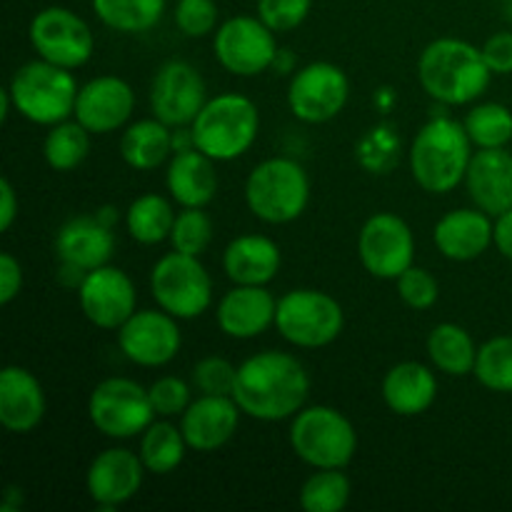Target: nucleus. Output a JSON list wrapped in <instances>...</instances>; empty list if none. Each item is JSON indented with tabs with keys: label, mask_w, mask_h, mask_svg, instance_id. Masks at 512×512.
<instances>
[{
	"label": "nucleus",
	"mask_w": 512,
	"mask_h": 512,
	"mask_svg": "<svg viewBox=\"0 0 512 512\" xmlns=\"http://www.w3.org/2000/svg\"><path fill=\"white\" fill-rule=\"evenodd\" d=\"M233 398L243 415L260 423L293 420L308 405L310 375L295 355L263 350L238 365Z\"/></svg>",
	"instance_id": "obj_1"
},
{
	"label": "nucleus",
	"mask_w": 512,
	"mask_h": 512,
	"mask_svg": "<svg viewBox=\"0 0 512 512\" xmlns=\"http://www.w3.org/2000/svg\"><path fill=\"white\" fill-rule=\"evenodd\" d=\"M493 70L478 45L460 38H438L418 58L420 88L440 105L478 103L490 88Z\"/></svg>",
	"instance_id": "obj_2"
},
{
	"label": "nucleus",
	"mask_w": 512,
	"mask_h": 512,
	"mask_svg": "<svg viewBox=\"0 0 512 512\" xmlns=\"http://www.w3.org/2000/svg\"><path fill=\"white\" fill-rule=\"evenodd\" d=\"M473 148V140L460 120L450 115H435L415 133L410 143V175L425 193H453L460 183H465Z\"/></svg>",
	"instance_id": "obj_3"
},
{
	"label": "nucleus",
	"mask_w": 512,
	"mask_h": 512,
	"mask_svg": "<svg viewBox=\"0 0 512 512\" xmlns=\"http://www.w3.org/2000/svg\"><path fill=\"white\" fill-rule=\"evenodd\" d=\"M193 143L215 163H233L255 145L260 133L258 105L240 93L208 98L190 125Z\"/></svg>",
	"instance_id": "obj_4"
},
{
	"label": "nucleus",
	"mask_w": 512,
	"mask_h": 512,
	"mask_svg": "<svg viewBox=\"0 0 512 512\" xmlns=\"http://www.w3.org/2000/svg\"><path fill=\"white\" fill-rule=\"evenodd\" d=\"M8 90L20 118L50 128L73 118L80 85L73 70L38 58L15 70Z\"/></svg>",
	"instance_id": "obj_5"
},
{
	"label": "nucleus",
	"mask_w": 512,
	"mask_h": 512,
	"mask_svg": "<svg viewBox=\"0 0 512 512\" xmlns=\"http://www.w3.org/2000/svg\"><path fill=\"white\" fill-rule=\"evenodd\" d=\"M310 178L293 158H268L255 165L245 180V205L268 225L295 223L308 210Z\"/></svg>",
	"instance_id": "obj_6"
},
{
	"label": "nucleus",
	"mask_w": 512,
	"mask_h": 512,
	"mask_svg": "<svg viewBox=\"0 0 512 512\" xmlns=\"http://www.w3.org/2000/svg\"><path fill=\"white\" fill-rule=\"evenodd\" d=\"M290 448L313 470L348 468L358 453V433L333 405H305L290 423Z\"/></svg>",
	"instance_id": "obj_7"
},
{
	"label": "nucleus",
	"mask_w": 512,
	"mask_h": 512,
	"mask_svg": "<svg viewBox=\"0 0 512 512\" xmlns=\"http://www.w3.org/2000/svg\"><path fill=\"white\" fill-rule=\"evenodd\" d=\"M345 310L340 300L315 288L288 290L278 298L275 330L285 343L303 350H320L343 335Z\"/></svg>",
	"instance_id": "obj_8"
},
{
	"label": "nucleus",
	"mask_w": 512,
	"mask_h": 512,
	"mask_svg": "<svg viewBox=\"0 0 512 512\" xmlns=\"http://www.w3.org/2000/svg\"><path fill=\"white\" fill-rule=\"evenodd\" d=\"M155 305L178 320H195L213 305V278L198 255L165 253L150 270Z\"/></svg>",
	"instance_id": "obj_9"
},
{
	"label": "nucleus",
	"mask_w": 512,
	"mask_h": 512,
	"mask_svg": "<svg viewBox=\"0 0 512 512\" xmlns=\"http://www.w3.org/2000/svg\"><path fill=\"white\" fill-rule=\"evenodd\" d=\"M88 418L105 438L130 440L143 435L158 415H155L145 385L113 375V378L100 380L90 393Z\"/></svg>",
	"instance_id": "obj_10"
},
{
	"label": "nucleus",
	"mask_w": 512,
	"mask_h": 512,
	"mask_svg": "<svg viewBox=\"0 0 512 512\" xmlns=\"http://www.w3.org/2000/svg\"><path fill=\"white\" fill-rule=\"evenodd\" d=\"M258 15H235L213 33L215 60L238 78H255L273 68L280 45Z\"/></svg>",
	"instance_id": "obj_11"
},
{
	"label": "nucleus",
	"mask_w": 512,
	"mask_h": 512,
	"mask_svg": "<svg viewBox=\"0 0 512 512\" xmlns=\"http://www.w3.org/2000/svg\"><path fill=\"white\" fill-rule=\"evenodd\" d=\"M350 98V80L340 65L313 60L290 75L288 108L300 123L323 125L338 118Z\"/></svg>",
	"instance_id": "obj_12"
},
{
	"label": "nucleus",
	"mask_w": 512,
	"mask_h": 512,
	"mask_svg": "<svg viewBox=\"0 0 512 512\" xmlns=\"http://www.w3.org/2000/svg\"><path fill=\"white\" fill-rule=\"evenodd\" d=\"M28 38L38 58L68 70L83 68L95 50L90 25L75 10L63 5H50L35 13L30 20Z\"/></svg>",
	"instance_id": "obj_13"
},
{
	"label": "nucleus",
	"mask_w": 512,
	"mask_h": 512,
	"mask_svg": "<svg viewBox=\"0 0 512 512\" xmlns=\"http://www.w3.org/2000/svg\"><path fill=\"white\" fill-rule=\"evenodd\" d=\"M208 103L203 73L188 60H165L150 80V113L170 128H188Z\"/></svg>",
	"instance_id": "obj_14"
},
{
	"label": "nucleus",
	"mask_w": 512,
	"mask_h": 512,
	"mask_svg": "<svg viewBox=\"0 0 512 512\" xmlns=\"http://www.w3.org/2000/svg\"><path fill=\"white\" fill-rule=\"evenodd\" d=\"M360 265L378 280H398L415 265V235L395 213H375L358 235Z\"/></svg>",
	"instance_id": "obj_15"
},
{
	"label": "nucleus",
	"mask_w": 512,
	"mask_h": 512,
	"mask_svg": "<svg viewBox=\"0 0 512 512\" xmlns=\"http://www.w3.org/2000/svg\"><path fill=\"white\" fill-rule=\"evenodd\" d=\"M118 348L138 368H163L183 348L178 318L163 308L135 310L118 330Z\"/></svg>",
	"instance_id": "obj_16"
},
{
	"label": "nucleus",
	"mask_w": 512,
	"mask_h": 512,
	"mask_svg": "<svg viewBox=\"0 0 512 512\" xmlns=\"http://www.w3.org/2000/svg\"><path fill=\"white\" fill-rule=\"evenodd\" d=\"M80 313L100 330H118L138 310V290L123 268L100 265L78 285Z\"/></svg>",
	"instance_id": "obj_17"
},
{
	"label": "nucleus",
	"mask_w": 512,
	"mask_h": 512,
	"mask_svg": "<svg viewBox=\"0 0 512 512\" xmlns=\"http://www.w3.org/2000/svg\"><path fill=\"white\" fill-rule=\"evenodd\" d=\"M145 465L138 453L128 448H108L93 458L85 473V488L95 508L113 510L130 503L140 493Z\"/></svg>",
	"instance_id": "obj_18"
},
{
	"label": "nucleus",
	"mask_w": 512,
	"mask_h": 512,
	"mask_svg": "<svg viewBox=\"0 0 512 512\" xmlns=\"http://www.w3.org/2000/svg\"><path fill=\"white\" fill-rule=\"evenodd\" d=\"M135 110V90L120 75H98L80 85L73 118L93 135L125 128Z\"/></svg>",
	"instance_id": "obj_19"
},
{
	"label": "nucleus",
	"mask_w": 512,
	"mask_h": 512,
	"mask_svg": "<svg viewBox=\"0 0 512 512\" xmlns=\"http://www.w3.org/2000/svg\"><path fill=\"white\" fill-rule=\"evenodd\" d=\"M240 405L233 395H200L180 415L188 448L195 453H215L235 438L240 425Z\"/></svg>",
	"instance_id": "obj_20"
},
{
	"label": "nucleus",
	"mask_w": 512,
	"mask_h": 512,
	"mask_svg": "<svg viewBox=\"0 0 512 512\" xmlns=\"http://www.w3.org/2000/svg\"><path fill=\"white\" fill-rule=\"evenodd\" d=\"M115 228L98 215H75L60 225L55 235V258L60 265L90 273V270L108 265L115 253Z\"/></svg>",
	"instance_id": "obj_21"
},
{
	"label": "nucleus",
	"mask_w": 512,
	"mask_h": 512,
	"mask_svg": "<svg viewBox=\"0 0 512 512\" xmlns=\"http://www.w3.org/2000/svg\"><path fill=\"white\" fill-rule=\"evenodd\" d=\"M278 298L268 285H235L215 308L220 333L233 340H253L275 325Z\"/></svg>",
	"instance_id": "obj_22"
},
{
	"label": "nucleus",
	"mask_w": 512,
	"mask_h": 512,
	"mask_svg": "<svg viewBox=\"0 0 512 512\" xmlns=\"http://www.w3.org/2000/svg\"><path fill=\"white\" fill-rule=\"evenodd\" d=\"M433 243L453 263H473L493 245V215L480 208H455L433 228Z\"/></svg>",
	"instance_id": "obj_23"
},
{
	"label": "nucleus",
	"mask_w": 512,
	"mask_h": 512,
	"mask_svg": "<svg viewBox=\"0 0 512 512\" xmlns=\"http://www.w3.org/2000/svg\"><path fill=\"white\" fill-rule=\"evenodd\" d=\"M48 400L40 380L20 365H5L0 373V425L8 433L28 435L43 423Z\"/></svg>",
	"instance_id": "obj_24"
},
{
	"label": "nucleus",
	"mask_w": 512,
	"mask_h": 512,
	"mask_svg": "<svg viewBox=\"0 0 512 512\" xmlns=\"http://www.w3.org/2000/svg\"><path fill=\"white\" fill-rule=\"evenodd\" d=\"M465 190L475 208L488 215L512 210V153L508 148H485L473 153L465 175Z\"/></svg>",
	"instance_id": "obj_25"
},
{
	"label": "nucleus",
	"mask_w": 512,
	"mask_h": 512,
	"mask_svg": "<svg viewBox=\"0 0 512 512\" xmlns=\"http://www.w3.org/2000/svg\"><path fill=\"white\" fill-rule=\"evenodd\" d=\"M380 395L390 413L400 418H418L438 400V375L418 360H405L385 373Z\"/></svg>",
	"instance_id": "obj_26"
},
{
	"label": "nucleus",
	"mask_w": 512,
	"mask_h": 512,
	"mask_svg": "<svg viewBox=\"0 0 512 512\" xmlns=\"http://www.w3.org/2000/svg\"><path fill=\"white\" fill-rule=\"evenodd\" d=\"M280 265V245L268 235H238L223 250V273L233 285H270L278 278Z\"/></svg>",
	"instance_id": "obj_27"
},
{
	"label": "nucleus",
	"mask_w": 512,
	"mask_h": 512,
	"mask_svg": "<svg viewBox=\"0 0 512 512\" xmlns=\"http://www.w3.org/2000/svg\"><path fill=\"white\" fill-rule=\"evenodd\" d=\"M218 173H215V160L200 153L198 148L173 153L165 170V188L170 200L180 208H205L218 195Z\"/></svg>",
	"instance_id": "obj_28"
},
{
	"label": "nucleus",
	"mask_w": 512,
	"mask_h": 512,
	"mask_svg": "<svg viewBox=\"0 0 512 512\" xmlns=\"http://www.w3.org/2000/svg\"><path fill=\"white\" fill-rule=\"evenodd\" d=\"M120 158L138 173H150L173 158V128L163 120L143 118L120 135Z\"/></svg>",
	"instance_id": "obj_29"
},
{
	"label": "nucleus",
	"mask_w": 512,
	"mask_h": 512,
	"mask_svg": "<svg viewBox=\"0 0 512 512\" xmlns=\"http://www.w3.org/2000/svg\"><path fill=\"white\" fill-rule=\"evenodd\" d=\"M428 358L438 373L450 378L473 375L478 345L473 335L458 323H440L428 335Z\"/></svg>",
	"instance_id": "obj_30"
},
{
	"label": "nucleus",
	"mask_w": 512,
	"mask_h": 512,
	"mask_svg": "<svg viewBox=\"0 0 512 512\" xmlns=\"http://www.w3.org/2000/svg\"><path fill=\"white\" fill-rule=\"evenodd\" d=\"M175 208L165 195L160 193H145L138 195L133 203L128 205L123 215L125 230L130 238L140 245H160L170 240V230L175 223Z\"/></svg>",
	"instance_id": "obj_31"
},
{
	"label": "nucleus",
	"mask_w": 512,
	"mask_h": 512,
	"mask_svg": "<svg viewBox=\"0 0 512 512\" xmlns=\"http://www.w3.org/2000/svg\"><path fill=\"white\" fill-rule=\"evenodd\" d=\"M188 440H185L180 425L170 418H160L150 423V428L140 435V460L145 470L153 475H170L183 465L188 453Z\"/></svg>",
	"instance_id": "obj_32"
},
{
	"label": "nucleus",
	"mask_w": 512,
	"mask_h": 512,
	"mask_svg": "<svg viewBox=\"0 0 512 512\" xmlns=\"http://www.w3.org/2000/svg\"><path fill=\"white\" fill-rule=\"evenodd\" d=\"M90 5L105 28L125 35L148 33L165 13V0H90Z\"/></svg>",
	"instance_id": "obj_33"
},
{
	"label": "nucleus",
	"mask_w": 512,
	"mask_h": 512,
	"mask_svg": "<svg viewBox=\"0 0 512 512\" xmlns=\"http://www.w3.org/2000/svg\"><path fill=\"white\" fill-rule=\"evenodd\" d=\"M90 135L93 133L75 118L50 125L43 140V158L48 168L58 170V173H70V170L80 168L90 153Z\"/></svg>",
	"instance_id": "obj_34"
},
{
	"label": "nucleus",
	"mask_w": 512,
	"mask_h": 512,
	"mask_svg": "<svg viewBox=\"0 0 512 512\" xmlns=\"http://www.w3.org/2000/svg\"><path fill=\"white\" fill-rule=\"evenodd\" d=\"M403 138L390 123H375L355 143V160L370 175H388L398 168Z\"/></svg>",
	"instance_id": "obj_35"
},
{
	"label": "nucleus",
	"mask_w": 512,
	"mask_h": 512,
	"mask_svg": "<svg viewBox=\"0 0 512 512\" xmlns=\"http://www.w3.org/2000/svg\"><path fill=\"white\" fill-rule=\"evenodd\" d=\"M463 125L478 150L508 148L512 143V110L503 103H475Z\"/></svg>",
	"instance_id": "obj_36"
},
{
	"label": "nucleus",
	"mask_w": 512,
	"mask_h": 512,
	"mask_svg": "<svg viewBox=\"0 0 512 512\" xmlns=\"http://www.w3.org/2000/svg\"><path fill=\"white\" fill-rule=\"evenodd\" d=\"M350 485L343 468L315 470L300 488V508L305 512H340L348 508Z\"/></svg>",
	"instance_id": "obj_37"
},
{
	"label": "nucleus",
	"mask_w": 512,
	"mask_h": 512,
	"mask_svg": "<svg viewBox=\"0 0 512 512\" xmlns=\"http://www.w3.org/2000/svg\"><path fill=\"white\" fill-rule=\"evenodd\" d=\"M473 375L490 393L512 395V335H495L480 345Z\"/></svg>",
	"instance_id": "obj_38"
},
{
	"label": "nucleus",
	"mask_w": 512,
	"mask_h": 512,
	"mask_svg": "<svg viewBox=\"0 0 512 512\" xmlns=\"http://www.w3.org/2000/svg\"><path fill=\"white\" fill-rule=\"evenodd\" d=\"M210 243H213V220L205 213V208H180L170 230L173 250L200 258L210 248Z\"/></svg>",
	"instance_id": "obj_39"
},
{
	"label": "nucleus",
	"mask_w": 512,
	"mask_h": 512,
	"mask_svg": "<svg viewBox=\"0 0 512 512\" xmlns=\"http://www.w3.org/2000/svg\"><path fill=\"white\" fill-rule=\"evenodd\" d=\"M235 378H238V365L220 355L200 358L190 373V383L200 395H233Z\"/></svg>",
	"instance_id": "obj_40"
},
{
	"label": "nucleus",
	"mask_w": 512,
	"mask_h": 512,
	"mask_svg": "<svg viewBox=\"0 0 512 512\" xmlns=\"http://www.w3.org/2000/svg\"><path fill=\"white\" fill-rule=\"evenodd\" d=\"M150 403L158 418H180L193 403V385L178 375H163L148 388Z\"/></svg>",
	"instance_id": "obj_41"
},
{
	"label": "nucleus",
	"mask_w": 512,
	"mask_h": 512,
	"mask_svg": "<svg viewBox=\"0 0 512 512\" xmlns=\"http://www.w3.org/2000/svg\"><path fill=\"white\" fill-rule=\"evenodd\" d=\"M398 295L410 310H430L440 298V283L428 268L410 265L398 280Z\"/></svg>",
	"instance_id": "obj_42"
},
{
	"label": "nucleus",
	"mask_w": 512,
	"mask_h": 512,
	"mask_svg": "<svg viewBox=\"0 0 512 512\" xmlns=\"http://www.w3.org/2000/svg\"><path fill=\"white\" fill-rule=\"evenodd\" d=\"M173 18L185 38H205L218 30V5L215 0H178Z\"/></svg>",
	"instance_id": "obj_43"
},
{
	"label": "nucleus",
	"mask_w": 512,
	"mask_h": 512,
	"mask_svg": "<svg viewBox=\"0 0 512 512\" xmlns=\"http://www.w3.org/2000/svg\"><path fill=\"white\" fill-rule=\"evenodd\" d=\"M313 0H258V18L275 33L300 28L310 15Z\"/></svg>",
	"instance_id": "obj_44"
},
{
	"label": "nucleus",
	"mask_w": 512,
	"mask_h": 512,
	"mask_svg": "<svg viewBox=\"0 0 512 512\" xmlns=\"http://www.w3.org/2000/svg\"><path fill=\"white\" fill-rule=\"evenodd\" d=\"M483 58L493 75H512V33L500 30L483 43Z\"/></svg>",
	"instance_id": "obj_45"
},
{
	"label": "nucleus",
	"mask_w": 512,
	"mask_h": 512,
	"mask_svg": "<svg viewBox=\"0 0 512 512\" xmlns=\"http://www.w3.org/2000/svg\"><path fill=\"white\" fill-rule=\"evenodd\" d=\"M23 290V265L13 253H0V305H10Z\"/></svg>",
	"instance_id": "obj_46"
},
{
	"label": "nucleus",
	"mask_w": 512,
	"mask_h": 512,
	"mask_svg": "<svg viewBox=\"0 0 512 512\" xmlns=\"http://www.w3.org/2000/svg\"><path fill=\"white\" fill-rule=\"evenodd\" d=\"M20 213V203H18V193H15L13 183L8 178L0 180V230L8 233L13 228L15 218Z\"/></svg>",
	"instance_id": "obj_47"
},
{
	"label": "nucleus",
	"mask_w": 512,
	"mask_h": 512,
	"mask_svg": "<svg viewBox=\"0 0 512 512\" xmlns=\"http://www.w3.org/2000/svg\"><path fill=\"white\" fill-rule=\"evenodd\" d=\"M493 245L505 260L512 263V210H505L493 218Z\"/></svg>",
	"instance_id": "obj_48"
},
{
	"label": "nucleus",
	"mask_w": 512,
	"mask_h": 512,
	"mask_svg": "<svg viewBox=\"0 0 512 512\" xmlns=\"http://www.w3.org/2000/svg\"><path fill=\"white\" fill-rule=\"evenodd\" d=\"M273 70L280 75H293L295 70V53L290 48H280L278 55H275V63H273Z\"/></svg>",
	"instance_id": "obj_49"
},
{
	"label": "nucleus",
	"mask_w": 512,
	"mask_h": 512,
	"mask_svg": "<svg viewBox=\"0 0 512 512\" xmlns=\"http://www.w3.org/2000/svg\"><path fill=\"white\" fill-rule=\"evenodd\" d=\"M20 505H23V488H18V485H8L3 493V503H0V510L3 512H15L20 510Z\"/></svg>",
	"instance_id": "obj_50"
},
{
	"label": "nucleus",
	"mask_w": 512,
	"mask_h": 512,
	"mask_svg": "<svg viewBox=\"0 0 512 512\" xmlns=\"http://www.w3.org/2000/svg\"><path fill=\"white\" fill-rule=\"evenodd\" d=\"M373 103L380 113H388V110H393L395 105V90L388 88V85H383V88H378L373 93Z\"/></svg>",
	"instance_id": "obj_51"
},
{
	"label": "nucleus",
	"mask_w": 512,
	"mask_h": 512,
	"mask_svg": "<svg viewBox=\"0 0 512 512\" xmlns=\"http://www.w3.org/2000/svg\"><path fill=\"white\" fill-rule=\"evenodd\" d=\"M508 18L512 20V0H510V3H508Z\"/></svg>",
	"instance_id": "obj_52"
}]
</instances>
